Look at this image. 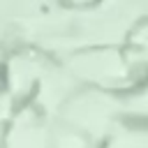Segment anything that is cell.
Instances as JSON below:
<instances>
[{
    "instance_id": "cell-1",
    "label": "cell",
    "mask_w": 148,
    "mask_h": 148,
    "mask_svg": "<svg viewBox=\"0 0 148 148\" xmlns=\"http://www.w3.org/2000/svg\"><path fill=\"white\" fill-rule=\"evenodd\" d=\"M123 123H125L127 130H134V132H148V116H125Z\"/></svg>"
}]
</instances>
